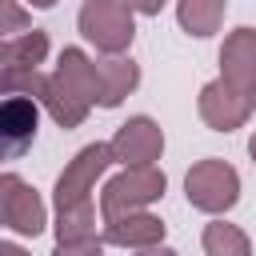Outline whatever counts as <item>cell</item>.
Instances as JSON below:
<instances>
[{
  "label": "cell",
  "instance_id": "obj_1",
  "mask_svg": "<svg viewBox=\"0 0 256 256\" xmlns=\"http://www.w3.org/2000/svg\"><path fill=\"white\" fill-rule=\"evenodd\" d=\"M112 164H116V156L100 140L80 148L64 164V172L56 180V196H52V204H56V240L96 236V200H92V192H96V180Z\"/></svg>",
  "mask_w": 256,
  "mask_h": 256
},
{
  "label": "cell",
  "instance_id": "obj_2",
  "mask_svg": "<svg viewBox=\"0 0 256 256\" xmlns=\"http://www.w3.org/2000/svg\"><path fill=\"white\" fill-rule=\"evenodd\" d=\"M76 28L104 56H120L136 40V16L124 0H84V8L76 16Z\"/></svg>",
  "mask_w": 256,
  "mask_h": 256
},
{
  "label": "cell",
  "instance_id": "obj_3",
  "mask_svg": "<svg viewBox=\"0 0 256 256\" xmlns=\"http://www.w3.org/2000/svg\"><path fill=\"white\" fill-rule=\"evenodd\" d=\"M184 196L196 212H208V216H224L228 208H236L240 200V172L220 160V156H208V160H196L184 176Z\"/></svg>",
  "mask_w": 256,
  "mask_h": 256
},
{
  "label": "cell",
  "instance_id": "obj_4",
  "mask_svg": "<svg viewBox=\"0 0 256 256\" xmlns=\"http://www.w3.org/2000/svg\"><path fill=\"white\" fill-rule=\"evenodd\" d=\"M168 188V176L156 164H140V168H124L112 180H104L100 188V216H124V212H140L148 204H156Z\"/></svg>",
  "mask_w": 256,
  "mask_h": 256
},
{
  "label": "cell",
  "instance_id": "obj_5",
  "mask_svg": "<svg viewBox=\"0 0 256 256\" xmlns=\"http://www.w3.org/2000/svg\"><path fill=\"white\" fill-rule=\"evenodd\" d=\"M196 108H200V120L212 132H236V128L248 124V116L256 108V96H248V92H240V88H232L228 80L216 76V80H208L200 88Z\"/></svg>",
  "mask_w": 256,
  "mask_h": 256
},
{
  "label": "cell",
  "instance_id": "obj_6",
  "mask_svg": "<svg viewBox=\"0 0 256 256\" xmlns=\"http://www.w3.org/2000/svg\"><path fill=\"white\" fill-rule=\"evenodd\" d=\"M40 132V104L32 96H0V160H20Z\"/></svg>",
  "mask_w": 256,
  "mask_h": 256
},
{
  "label": "cell",
  "instance_id": "obj_7",
  "mask_svg": "<svg viewBox=\"0 0 256 256\" xmlns=\"http://www.w3.org/2000/svg\"><path fill=\"white\" fill-rule=\"evenodd\" d=\"M116 164L124 168H140V164H156L164 156V128L152 116H132L116 128V136L108 140Z\"/></svg>",
  "mask_w": 256,
  "mask_h": 256
},
{
  "label": "cell",
  "instance_id": "obj_8",
  "mask_svg": "<svg viewBox=\"0 0 256 256\" xmlns=\"http://www.w3.org/2000/svg\"><path fill=\"white\" fill-rule=\"evenodd\" d=\"M220 80L256 96V28H236L220 44Z\"/></svg>",
  "mask_w": 256,
  "mask_h": 256
},
{
  "label": "cell",
  "instance_id": "obj_9",
  "mask_svg": "<svg viewBox=\"0 0 256 256\" xmlns=\"http://www.w3.org/2000/svg\"><path fill=\"white\" fill-rule=\"evenodd\" d=\"M164 220L160 216H152L148 208H140V212H124V216H112V220H104V244H116V248H132V252H140V248H152V244H164Z\"/></svg>",
  "mask_w": 256,
  "mask_h": 256
},
{
  "label": "cell",
  "instance_id": "obj_10",
  "mask_svg": "<svg viewBox=\"0 0 256 256\" xmlns=\"http://www.w3.org/2000/svg\"><path fill=\"white\" fill-rule=\"evenodd\" d=\"M96 80H100V108H120L124 104V96H132L136 92V84H140V64L132 60V56H100L96 60Z\"/></svg>",
  "mask_w": 256,
  "mask_h": 256
},
{
  "label": "cell",
  "instance_id": "obj_11",
  "mask_svg": "<svg viewBox=\"0 0 256 256\" xmlns=\"http://www.w3.org/2000/svg\"><path fill=\"white\" fill-rule=\"evenodd\" d=\"M80 104H96L100 100V80H96V60L88 56V52H80V48H64L60 52V60H56V72H52Z\"/></svg>",
  "mask_w": 256,
  "mask_h": 256
},
{
  "label": "cell",
  "instance_id": "obj_12",
  "mask_svg": "<svg viewBox=\"0 0 256 256\" xmlns=\"http://www.w3.org/2000/svg\"><path fill=\"white\" fill-rule=\"evenodd\" d=\"M36 104H40V108L60 124V128H80V124L88 120V112H92V108H88V104H80V100H76V96L56 80V76H44V88H40Z\"/></svg>",
  "mask_w": 256,
  "mask_h": 256
},
{
  "label": "cell",
  "instance_id": "obj_13",
  "mask_svg": "<svg viewBox=\"0 0 256 256\" xmlns=\"http://www.w3.org/2000/svg\"><path fill=\"white\" fill-rule=\"evenodd\" d=\"M8 228L20 232V236H40L48 228V208L28 180L16 184V196H12V208H8Z\"/></svg>",
  "mask_w": 256,
  "mask_h": 256
},
{
  "label": "cell",
  "instance_id": "obj_14",
  "mask_svg": "<svg viewBox=\"0 0 256 256\" xmlns=\"http://www.w3.org/2000/svg\"><path fill=\"white\" fill-rule=\"evenodd\" d=\"M48 56V32L28 28L0 40V68H40Z\"/></svg>",
  "mask_w": 256,
  "mask_h": 256
},
{
  "label": "cell",
  "instance_id": "obj_15",
  "mask_svg": "<svg viewBox=\"0 0 256 256\" xmlns=\"http://www.w3.org/2000/svg\"><path fill=\"white\" fill-rule=\"evenodd\" d=\"M224 12H228V0H176V20H180V28H184L188 36H196V40L220 32Z\"/></svg>",
  "mask_w": 256,
  "mask_h": 256
},
{
  "label": "cell",
  "instance_id": "obj_16",
  "mask_svg": "<svg viewBox=\"0 0 256 256\" xmlns=\"http://www.w3.org/2000/svg\"><path fill=\"white\" fill-rule=\"evenodd\" d=\"M200 240H204V256H252L248 232L236 224H224V220H212Z\"/></svg>",
  "mask_w": 256,
  "mask_h": 256
},
{
  "label": "cell",
  "instance_id": "obj_17",
  "mask_svg": "<svg viewBox=\"0 0 256 256\" xmlns=\"http://www.w3.org/2000/svg\"><path fill=\"white\" fill-rule=\"evenodd\" d=\"M44 72L40 68H0V96H40Z\"/></svg>",
  "mask_w": 256,
  "mask_h": 256
},
{
  "label": "cell",
  "instance_id": "obj_18",
  "mask_svg": "<svg viewBox=\"0 0 256 256\" xmlns=\"http://www.w3.org/2000/svg\"><path fill=\"white\" fill-rule=\"evenodd\" d=\"M32 28V16L20 0H0V40L16 36V32H28Z\"/></svg>",
  "mask_w": 256,
  "mask_h": 256
},
{
  "label": "cell",
  "instance_id": "obj_19",
  "mask_svg": "<svg viewBox=\"0 0 256 256\" xmlns=\"http://www.w3.org/2000/svg\"><path fill=\"white\" fill-rule=\"evenodd\" d=\"M52 256H104V240L84 236V240H56Z\"/></svg>",
  "mask_w": 256,
  "mask_h": 256
},
{
  "label": "cell",
  "instance_id": "obj_20",
  "mask_svg": "<svg viewBox=\"0 0 256 256\" xmlns=\"http://www.w3.org/2000/svg\"><path fill=\"white\" fill-rule=\"evenodd\" d=\"M24 176L16 172H0V228H8V208H12V196H16V184Z\"/></svg>",
  "mask_w": 256,
  "mask_h": 256
},
{
  "label": "cell",
  "instance_id": "obj_21",
  "mask_svg": "<svg viewBox=\"0 0 256 256\" xmlns=\"http://www.w3.org/2000/svg\"><path fill=\"white\" fill-rule=\"evenodd\" d=\"M132 12H140V16H160V8L168 4V0H124Z\"/></svg>",
  "mask_w": 256,
  "mask_h": 256
},
{
  "label": "cell",
  "instance_id": "obj_22",
  "mask_svg": "<svg viewBox=\"0 0 256 256\" xmlns=\"http://www.w3.org/2000/svg\"><path fill=\"white\" fill-rule=\"evenodd\" d=\"M136 256H180V252H172V248H164V244H152V248H140Z\"/></svg>",
  "mask_w": 256,
  "mask_h": 256
},
{
  "label": "cell",
  "instance_id": "obj_23",
  "mask_svg": "<svg viewBox=\"0 0 256 256\" xmlns=\"http://www.w3.org/2000/svg\"><path fill=\"white\" fill-rule=\"evenodd\" d=\"M0 256H28L20 244H8V240H0Z\"/></svg>",
  "mask_w": 256,
  "mask_h": 256
},
{
  "label": "cell",
  "instance_id": "obj_24",
  "mask_svg": "<svg viewBox=\"0 0 256 256\" xmlns=\"http://www.w3.org/2000/svg\"><path fill=\"white\" fill-rule=\"evenodd\" d=\"M28 4H32V8H52L56 0H28Z\"/></svg>",
  "mask_w": 256,
  "mask_h": 256
},
{
  "label": "cell",
  "instance_id": "obj_25",
  "mask_svg": "<svg viewBox=\"0 0 256 256\" xmlns=\"http://www.w3.org/2000/svg\"><path fill=\"white\" fill-rule=\"evenodd\" d=\"M248 156L256 160V132H252V140H248Z\"/></svg>",
  "mask_w": 256,
  "mask_h": 256
}]
</instances>
